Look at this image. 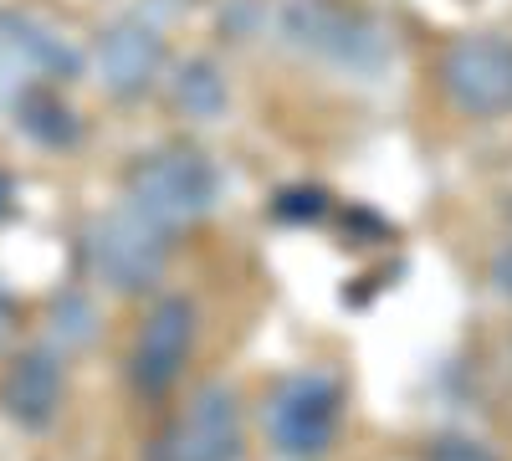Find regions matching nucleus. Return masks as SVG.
I'll return each mask as SVG.
<instances>
[{
  "mask_svg": "<svg viewBox=\"0 0 512 461\" xmlns=\"http://www.w3.org/2000/svg\"><path fill=\"white\" fill-rule=\"evenodd\" d=\"M216 195H221V170L195 144H159L139 154L123 180V205L169 241H175V231H190L195 221L216 211Z\"/></svg>",
  "mask_w": 512,
  "mask_h": 461,
  "instance_id": "obj_1",
  "label": "nucleus"
},
{
  "mask_svg": "<svg viewBox=\"0 0 512 461\" xmlns=\"http://www.w3.org/2000/svg\"><path fill=\"white\" fill-rule=\"evenodd\" d=\"M338 415H344V385L328 369H303L267 395L262 431L282 461H323L338 441Z\"/></svg>",
  "mask_w": 512,
  "mask_h": 461,
  "instance_id": "obj_2",
  "label": "nucleus"
},
{
  "mask_svg": "<svg viewBox=\"0 0 512 461\" xmlns=\"http://www.w3.org/2000/svg\"><path fill=\"white\" fill-rule=\"evenodd\" d=\"M82 262H88V272L108 292L134 298V292H149L164 277V267H169V236L154 231L149 221H139L128 205H118V211L93 216L88 226H82Z\"/></svg>",
  "mask_w": 512,
  "mask_h": 461,
  "instance_id": "obj_3",
  "label": "nucleus"
},
{
  "mask_svg": "<svg viewBox=\"0 0 512 461\" xmlns=\"http://www.w3.org/2000/svg\"><path fill=\"white\" fill-rule=\"evenodd\" d=\"M282 31L292 36V47L349 72H379L384 57H390L384 26L369 11L344 6V0H292L282 11Z\"/></svg>",
  "mask_w": 512,
  "mask_h": 461,
  "instance_id": "obj_4",
  "label": "nucleus"
},
{
  "mask_svg": "<svg viewBox=\"0 0 512 461\" xmlns=\"http://www.w3.org/2000/svg\"><path fill=\"white\" fill-rule=\"evenodd\" d=\"M149 461H246V431H241L236 390L226 380L200 385L185 400V410L154 436Z\"/></svg>",
  "mask_w": 512,
  "mask_h": 461,
  "instance_id": "obj_5",
  "label": "nucleus"
},
{
  "mask_svg": "<svg viewBox=\"0 0 512 461\" xmlns=\"http://www.w3.org/2000/svg\"><path fill=\"white\" fill-rule=\"evenodd\" d=\"M195 333H200V318L190 298H180V292L159 298L139 328L134 349H128V390L139 400H164L185 380V369L195 359Z\"/></svg>",
  "mask_w": 512,
  "mask_h": 461,
  "instance_id": "obj_6",
  "label": "nucleus"
},
{
  "mask_svg": "<svg viewBox=\"0 0 512 461\" xmlns=\"http://www.w3.org/2000/svg\"><path fill=\"white\" fill-rule=\"evenodd\" d=\"M441 93L466 118H497L512 108V41L502 31L456 36L441 52Z\"/></svg>",
  "mask_w": 512,
  "mask_h": 461,
  "instance_id": "obj_7",
  "label": "nucleus"
},
{
  "mask_svg": "<svg viewBox=\"0 0 512 461\" xmlns=\"http://www.w3.org/2000/svg\"><path fill=\"white\" fill-rule=\"evenodd\" d=\"M67 374L52 349H16L0 369V415L21 431H52L62 415Z\"/></svg>",
  "mask_w": 512,
  "mask_h": 461,
  "instance_id": "obj_8",
  "label": "nucleus"
},
{
  "mask_svg": "<svg viewBox=\"0 0 512 461\" xmlns=\"http://www.w3.org/2000/svg\"><path fill=\"white\" fill-rule=\"evenodd\" d=\"M98 67H103V88L113 98H139L144 88H154V77L164 67V36L154 26H144L139 16H128L103 31Z\"/></svg>",
  "mask_w": 512,
  "mask_h": 461,
  "instance_id": "obj_9",
  "label": "nucleus"
},
{
  "mask_svg": "<svg viewBox=\"0 0 512 461\" xmlns=\"http://www.w3.org/2000/svg\"><path fill=\"white\" fill-rule=\"evenodd\" d=\"M16 123H21V134H31L47 149H72L82 139L77 113L62 103V93L52 88V82H31V88L16 93Z\"/></svg>",
  "mask_w": 512,
  "mask_h": 461,
  "instance_id": "obj_10",
  "label": "nucleus"
},
{
  "mask_svg": "<svg viewBox=\"0 0 512 461\" xmlns=\"http://www.w3.org/2000/svg\"><path fill=\"white\" fill-rule=\"evenodd\" d=\"M175 108H185L190 118H216L226 108V77L210 67L205 57L185 62L175 72Z\"/></svg>",
  "mask_w": 512,
  "mask_h": 461,
  "instance_id": "obj_11",
  "label": "nucleus"
},
{
  "mask_svg": "<svg viewBox=\"0 0 512 461\" xmlns=\"http://www.w3.org/2000/svg\"><path fill=\"white\" fill-rule=\"evenodd\" d=\"M272 216L277 221H323L328 216V195L318 185H292L272 200Z\"/></svg>",
  "mask_w": 512,
  "mask_h": 461,
  "instance_id": "obj_12",
  "label": "nucleus"
},
{
  "mask_svg": "<svg viewBox=\"0 0 512 461\" xmlns=\"http://www.w3.org/2000/svg\"><path fill=\"white\" fill-rule=\"evenodd\" d=\"M425 461H497V456H492V446H482L472 436H441V441H431Z\"/></svg>",
  "mask_w": 512,
  "mask_h": 461,
  "instance_id": "obj_13",
  "label": "nucleus"
},
{
  "mask_svg": "<svg viewBox=\"0 0 512 461\" xmlns=\"http://www.w3.org/2000/svg\"><path fill=\"white\" fill-rule=\"evenodd\" d=\"M492 282H497V292H502V298H512V241L497 251V257H492Z\"/></svg>",
  "mask_w": 512,
  "mask_h": 461,
  "instance_id": "obj_14",
  "label": "nucleus"
},
{
  "mask_svg": "<svg viewBox=\"0 0 512 461\" xmlns=\"http://www.w3.org/2000/svg\"><path fill=\"white\" fill-rule=\"evenodd\" d=\"M11 328H16V303H11V292L0 287V344L11 339Z\"/></svg>",
  "mask_w": 512,
  "mask_h": 461,
  "instance_id": "obj_15",
  "label": "nucleus"
},
{
  "mask_svg": "<svg viewBox=\"0 0 512 461\" xmlns=\"http://www.w3.org/2000/svg\"><path fill=\"white\" fill-rule=\"evenodd\" d=\"M11 200H16V185H11V175H0V221L11 216Z\"/></svg>",
  "mask_w": 512,
  "mask_h": 461,
  "instance_id": "obj_16",
  "label": "nucleus"
}]
</instances>
